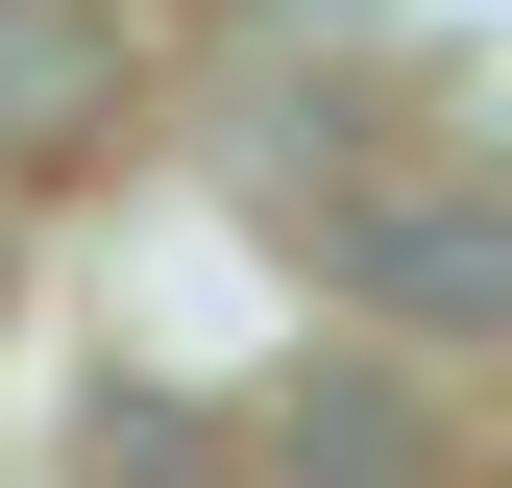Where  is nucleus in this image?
Returning a JSON list of instances; mask_svg holds the SVG:
<instances>
[{
	"instance_id": "1",
	"label": "nucleus",
	"mask_w": 512,
	"mask_h": 488,
	"mask_svg": "<svg viewBox=\"0 0 512 488\" xmlns=\"http://www.w3.org/2000/svg\"><path fill=\"white\" fill-rule=\"evenodd\" d=\"M317 269H342V318H391V342H464L512 318V171L488 147H366V171H317Z\"/></svg>"
},
{
	"instance_id": "2",
	"label": "nucleus",
	"mask_w": 512,
	"mask_h": 488,
	"mask_svg": "<svg viewBox=\"0 0 512 488\" xmlns=\"http://www.w3.org/2000/svg\"><path fill=\"white\" fill-rule=\"evenodd\" d=\"M122 74H147V25L122 0H0V171H49V147H98Z\"/></svg>"
}]
</instances>
